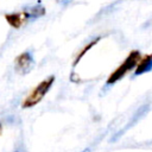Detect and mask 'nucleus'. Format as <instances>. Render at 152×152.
<instances>
[{
    "label": "nucleus",
    "instance_id": "2",
    "mask_svg": "<svg viewBox=\"0 0 152 152\" xmlns=\"http://www.w3.org/2000/svg\"><path fill=\"white\" fill-rule=\"evenodd\" d=\"M55 80H56V77H55L53 75H50V76H48L45 80L40 81V82L26 95V97L21 101V108L27 109V108H32V107L37 106V104L45 97V95L48 94V91L51 89L52 84L55 83Z\"/></svg>",
    "mask_w": 152,
    "mask_h": 152
},
{
    "label": "nucleus",
    "instance_id": "9",
    "mask_svg": "<svg viewBox=\"0 0 152 152\" xmlns=\"http://www.w3.org/2000/svg\"><path fill=\"white\" fill-rule=\"evenodd\" d=\"M15 152H23V151H21V150H18V151H15Z\"/></svg>",
    "mask_w": 152,
    "mask_h": 152
},
{
    "label": "nucleus",
    "instance_id": "4",
    "mask_svg": "<svg viewBox=\"0 0 152 152\" xmlns=\"http://www.w3.org/2000/svg\"><path fill=\"white\" fill-rule=\"evenodd\" d=\"M14 65H15V70L20 75H25L30 72L32 68L34 66V59H33L32 53L30 51L21 52L14 58Z\"/></svg>",
    "mask_w": 152,
    "mask_h": 152
},
{
    "label": "nucleus",
    "instance_id": "3",
    "mask_svg": "<svg viewBox=\"0 0 152 152\" xmlns=\"http://www.w3.org/2000/svg\"><path fill=\"white\" fill-rule=\"evenodd\" d=\"M141 53L138 50H132L128 56L125 58V61L108 76V78L106 80V86H112L114 83H116L119 80H121L122 77L126 76V74H128L131 70L135 69V66L138 65L139 61L141 59Z\"/></svg>",
    "mask_w": 152,
    "mask_h": 152
},
{
    "label": "nucleus",
    "instance_id": "5",
    "mask_svg": "<svg viewBox=\"0 0 152 152\" xmlns=\"http://www.w3.org/2000/svg\"><path fill=\"white\" fill-rule=\"evenodd\" d=\"M152 70V53L150 55H145L141 57V59L139 61L138 65L134 69V76H140L145 72H150Z\"/></svg>",
    "mask_w": 152,
    "mask_h": 152
},
{
    "label": "nucleus",
    "instance_id": "7",
    "mask_svg": "<svg viewBox=\"0 0 152 152\" xmlns=\"http://www.w3.org/2000/svg\"><path fill=\"white\" fill-rule=\"evenodd\" d=\"M2 129H4V127H2V124L0 122V135L2 134Z\"/></svg>",
    "mask_w": 152,
    "mask_h": 152
},
{
    "label": "nucleus",
    "instance_id": "6",
    "mask_svg": "<svg viewBox=\"0 0 152 152\" xmlns=\"http://www.w3.org/2000/svg\"><path fill=\"white\" fill-rule=\"evenodd\" d=\"M101 38H102L101 36H99V37H95L94 39H91V40H90L88 44H86V45H84V46H83V48H82V49L78 51V53L76 55V57H75V59H74V63H72V68L77 66V64L81 62V59L84 57V55H86V53H87V52H88V51H89V50H90V49H91L94 45H96V44L100 42V39H101Z\"/></svg>",
    "mask_w": 152,
    "mask_h": 152
},
{
    "label": "nucleus",
    "instance_id": "1",
    "mask_svg": "<svg viewBox=\"0 0 152 152\" xmlns=\"http://www.w3.org/2000/svg\"><path fill=\"white\" fill-rule=\"evenodd\" d=\"M45 14V7L40 4V1H37L36 5L31 7L23 8L19 12H12L5 14V19L8 23V25L15 30L21 28L27 23L36 20L39 17H43Z\"/></svg>",
    "mask_w": 152,
    "mask_h": 152
},
{
    "label": "nucleus",
    "instance_id": "8",
    "mask_svg": "<svg viewBox=\"0 0 152 152\" xmlns=\"http://www.w3.org/2000/svg\"><path fill=\"white\" fill-rule=\"evenodd\" d=\"M57 1H69V0H57Z\"/></svg>",
    "mask_w": 152,
    "mask_h": 152
}]
</instances>
